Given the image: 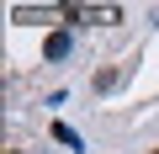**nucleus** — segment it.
Instances as JSON below:
<instances>
[{
	"label": "nucleus",
	"instance_id": "20e7f679",
	"mask_svg": "<svg viewBox=\"0 0 159 154\" xmlns=\"http://www.w3.org/2000/svg\"><path fill=\"white\" fill-rule=\"evenodd\" d=\"M11 154H16V149H11Z\"/></svg>",
	"mask_w": 159,
	"mask_h": 154
},
{
	"label": "nucleus",
	"instance_id": "39448f33",
	"mask_svg": "<svg viewBox=\"0 0 159 154\" xmlns=\"http://www.w3.org/2000/svg\"><path fill=\"white\" fill-rule=\"evenodd\" d=\"M154 154H159V149H154Z\"/></svg>",
	"mask_w": 159,
	"mask_h": 154
},
{
	"label": "nucleus",
	"instance_id": "7ed1b4c3",
	"mask_svg": "<svg viewBox=\"0 0 159 154\" xmlns=\"http://www.w3.org/2000/svg\"><path fill=\"white\" fill-rule=\"evenodd\" d=\"M53 143H64V149H85V138H80L69 122H53Z\"/></svg>",
	"mask_w": 159,
	"mask_h": 154
},
{
	"label": "nucleus",
	"instance_id": "f257e3e1",
	"mask_svg": "<svg viewBox=\"0 0 159 154\" xmlns=\"http://www.w3.org/2000/svg\"><path fill=\"white\" fill-rule=\"evenodd\" d=\"M64 16H69V21H90V27H111V21H122L117 6H64Z\"/></svg>",
	"mask_w": 159,
	"mask_h": 154
},
{
	"label": "nucleus",
	"instance_id": "f03ea898",
	"mask_svg": "<svg viewBox=\"0 0 159 154\" xmlns=\"http://www.w3.org/2000/svg\"><path fill=\"white\" fill-rule=\"evenodd\" d=\"M69 53H74V32H64V27H58V32H48V43H43V58H48V64H64Z\"/></svg>",
	"mask_w": 159,
	"mask_h": 154
}]
</instances>
